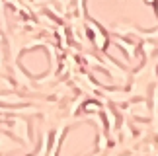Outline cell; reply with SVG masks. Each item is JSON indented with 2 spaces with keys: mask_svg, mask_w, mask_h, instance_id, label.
<instances>
[{
  "mask_svg": "<svg viewBox=\"0 0 158 156\" xmlns=\"http://www.w3.org/2000/svg\"><path fill=\"white\" fill-rule=\"evenodd\" d=\"M12 123L16 125L14 127V133L20 137V139H23L26 142H29V135H27V123H26V119H12Z\"/></svg>",
  "mask_w": 158,
  "mask_h": 156,
  "instance_id": "1",
  "label": "cell"
},
{
  "mask_svg": "<svg viewBox=\"0 0 158 156\" xmlns=\"http://www.w3.org/2000/svg\"><path fill=\"white\" fill-rule=\"evenodd\" d=\"M117 45L123 47V49L129 53V57H131V59L135 57V45H133V43H127V41H123V39H117Z\"/></svg>",
  "mask_w": 158,
  "mask_h": 156,
  "instance_id": "2",
  "label": "cell"
}]
</instances>
